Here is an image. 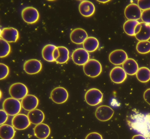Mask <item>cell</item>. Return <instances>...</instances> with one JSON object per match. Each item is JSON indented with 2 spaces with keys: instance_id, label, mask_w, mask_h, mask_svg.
Instances as JSON below:
<instances>
[{
  "instance_id": "6da1fadb",
  "label": "cell",
  "mask_w": 150,
  "mask_h": 139,
  "mask_svg": "<svg viewBox=\"0 0 150 139\" xmlns=\"http://www.w3.org/2000/svg\"><path fill=\"white\" fill-rule=\"evenodd\" d=\"M127 121L132 128L150 139V115L135 112L130 116Z\"/></svg>"
},
{
  "instance_id": "7a4b0ae2",
  "label": "cell",
  "mask_w": 150,
  "mask_h": 139,
  "mask_svg": "<svg viewBox=\"0 0 150 139\" xmlns=\"http://www.w3.org/2000/svg\"><path fill=\"white\" fill-rule=\"evenodd\" d=\"M3 110L8 115L15 116L19 114L22 107L21 103L18 99L12 97L5 99L3 102Z\"/></svg>"
},
{
  "instance_id": "3957f363",
  "label": "cell",
  "mask_w": 150,
  "mask_h": 139,
  "mask_svg": "<svg viewBox=\"0 0 150 139\" xmlns=\"http://www.w3.org/2000/svg\"><path fill=\"white\" fill-rule=\"evenodd\" d=\"M83 70L85 74L91 78H95L99 76L102 71V67L100 63L98 60L91 59L83 66Z\"/></svg>"
},
{
  "instance_id": "277c9868",
  "label": "cell",
  "mask_w": 150,
  "mask_h": 139,
  "mask_svg": "<svg viewBox=\"0 0 150 139\" xmlns=\"http://www.w3.org/2000/svg\"><path fill=\"white\" fill-rule=\"evenodd\" d=\"M9 92L11 97L18 99H22L28 93L27 86L23 83H16L10 86Z\"/></svg>"
},
{
  "instance_id": "5b68a950",
  "label": "cell",
  "mask_w": 150,
  "mask_h": 139,
  "mask_svg": "<svg viewBox=\"0 0 150 139\" xmlns=\"http://www.w3.org/2000/svg\"><path fill=\"white\" fill-rule=\"evenodd\" d=\"M103 97V94L100 90L96 88H92L86 92L85 95V99L88 104L95 106L102 102Z\"/></svg>"
},
{
  "instance_id": "8992f818",
  "label": "cell",
  "mask_w": 150,
  "mask_h": 139,
  "mask_svg": "<svg viewBox=\"0 0 150 139\" xmlns=\"http://www.w3.org/2000/svg\"><path fill=\"white\" fill-rule=\"evenodd\" d=\"M21 16L23 20L29 24L36 23L39 18V13L38 10L32 6L24 8L21 11Z\"/></svg>"
},
{
  "instance_id": "52a82bcc",
  "label": "cell",
  "mask_w": 150,
  "mask_h": 139,
  "mask_svg": "<svg viewBox=\"0 0 150 139\" xmlns=\"http://www.w3.org/2000/svg\"><path fill=\"white\" fill-rule=\"evenodd\" d=\"M50 97L55 103L62 104L65 102L69 97L68 91L64 88L59 87L54 88L51 92Z\"/></svg>"
},
{
  "instance_id": "ba28073f",
  "label": "cell",
  "mask_w": 150,
  "mask_h": 139,
  "mask_svg": "<svg viewBox=\"0 0 150 139\" xmlns=\"http://www.w3.org/2000/svg\"><path fill=\"white\" fill-rule=\"evenodd\" d=\"M71 56L74 63L79 66L84 65L89 60L88 52L83 48H79L74 50Z\"/></svg>"
},
{
  "instance_id": "9c48e42d",
  "label": "cell",
  "mask_w": 150,
  "mask_h": 139,
  "mask_svg": "<svg viewBox=\"0 0 150 139\" xmlns=\"http://www.w3.org/2000/svg\"><path fill=\"white\" fill-rule=\"evenodd\" d=\"M114 113V110L110 107L103 105L97 108L95 112V115L99 120L106 121L109 120L112 118Z\"/></svg>"
},
{
  "instance_id": "30bf717a",
  "label": "cell",
  "mask_w": 150,
  "mask_h": 139,
  "mask_svg": "<svg viewBox=\"0 0 150 139\" xmlns=\"http://www.w3.org/2000/svg\"><path fill=\"white\" fill-rule=\"evenodd\" d=\"M27 115L19 114L15 116L12 120L13 126L18 130H23L27 128L30 125Z\"/></svg>"
},
{
  "instance_id": "8fae6325",
  "label": "cell",
  "mask_w": 150,
  "mask_h": 139,
  "mask_svg": "<svg viewBox=\"0 0 150 139\" xmlns=\"http://www.w3.org/2000/svg\"><path fill=\"white\" fill-rule=\"evenodd\" d=\"M0 38L8 43L15 42L19 38V32L15 28H5L1 30Z\"/></svg>"
},
{
  "instance_id": "7c38bea8",
  "label": "cell",
  "mask_w": 150,
  "mask_h": 139,
  "mask_svg": "<svg viewBox=\"0 0 150 139\" xmlns=\"http://www.w3.org/2000/svg\"><path fill=\"white\" fill-rule=\"evenodd\" d=\"M42 65L41 62L35 59L25 61L23 64V69L27 74L33 75L39 73L41 70Z\"/></svg>"
},
{
  "instance_id": "4fadbf2b",
  "label": "cell",
  "mask_w": 150,
  "mask_h": 139,
  "mask_svg": "<svg viewBox=\"0 0 150 139\" xmlns=\"http://www.w3.org/2000/svg\"><path fill=\"white\" fill-rule=\"evenodd\" d=\"M142 12L137 5L132 3L128 5L124 11L125 17L128 20H136L141 18Z\"/></svg>"
},
{
  "instance_id": "5bb4252c",
  "label": "cell",
  "mask_w": 150,
  "mask_h": 139,
  "mask_svg": "<svg viewBox=\"0 0 150 139\" xmlns=\"http://www.w3.org/2000/svg\"><path fill=\"white\" fill-rule=\"evenodd\" d=\"M110 61L115 65L122 64L128 59L126 52L122 49H118L111 52L109 55Z\"/></svg>"
},
{
  "instance_id": "9a60e30c",
  "label": "cell",
  "mask_w": 150,
  "mask_h": 139,
  "mask_svg": "<svg viewBox=\"0 0 150 139\" xmlns=\"http://www.w3.org/2000/svg\"><path fill=\"white\" fill-rule=\"evenodd\" d=\"M110 76L112 82L120 84L124 82L127 77L126 73L123 68L120 66H116L111 71Z\"/></svg>"
},
{
  "instance_id": "2e32d148",
  "label": "cell",
  "mask_w": 150,
  "mask_h": 139,
  "mask_svg": "<svg viewBox=\"0 0 150 139\" xmlns=\"http://www.w3.org/2000/svg\"><path fill=\"white\" fill-rule=\"evenodd\" d=\"M39 99L35 95H27L21 99L22 107L25 110L31 111L36 109L39 104Z\"/></svg>"
},
{
  "instance_id": "e0dca14e",
  "label": "cell",
  "mask_w": 150,
  "mask_h": 139,
  "mask_svg": "<svg viewBox=\"0 0 150 139\" xmlns=\"http://www.w3.org/2000/svg\"><path fill=\"white\" fill-rule=\"evenodd\" d=\"M88 37V35L86 31L80 28L74 29L70 34L71 41L76 44H83Z\"/></svg>"
},
{
  "instance_id": "ac0fdd59",
  "label": "cell",
  "mask_w": 150,
  "mask_h": 139,
  "mask_svg": "<svg viewBox=\"0 0 150 139\" xmlns=\"http://www.w3.org/2000/svg\"><path fill=\"white\" fill-rule=\"evenodd\" d=\"M79 9L81 14L86 17L92 16L95 11L94 4L91 1L87 0L82 1L79 5Z\"/></svg>"
},
{
  "instance_id": "d6986e66",
  "label": "cell",
  "mask_w": 150,
  "mask_h": 139,
  "mask_svg": "<svg viewBox=\"0 0 150 139\" xmlns=\"http://www.w3.org/2000/svg\"><path fill=\"white\" fill-rule=\"evenodd\" d=\"M34 135L39 139H46L50 133V129L47 124L41 123L36 125L34 129Z\"/></svg>"
},
{
  "instance_id": "ffe728a7",
  "label": "cell",
  "mask_w": 150,
  "mask_h": 139,
  "mask_svg": "<svg viewBox=\"0 0 150 139\" xmlns=\"http://www.w3.org/2000/svg\"><path fill=\"white\" fill-rule=\"evenodd\" d=\"M27 116L31 123L36 125L42 123L45 117L43 112L36 109L29 111Z\"/></svg>"
},
{
  "instance_id": "44dd1931",
  "label": "cell",
  "mask_w": 150,
  "mask_h": 139,
  "mask_svg": "<svg viewBox=\"0 0 150 139\" xmlns=\"http://www.w3.org/2000/svg\"><path fill=\"white\" fill-rule=\"evenodd\" d=\"M122 68L127 74L134 75L136 74L139 66L137 62L132 58H128L122 64Z\"/></svg>"
},
{
  "instance_id": "7402d4cb",
  "label": "cell",
  "mask_w": 150,
  "mask_h": 139,
  "mask_svg": "<svg viewBox=\"0 0 150 139\" xmlns=\"http://www.w3.org/2000/svg\"><path fill=\"white\" fill-rule=\"evenodd\" d=\"M57 47L52 44H47L43 48L42 54L43 58L45 61L49 62L55 61L54 54V50Z\"/></svg>"
},
{
  "instance_id": "603a6c76",
  "label": "cell",
  "mask_w": 150,
  "mask_h": 139,
  "mask_svg": "<svg viewBox=\"0 0 150 139\" xmlns=\"http://www.w3.org/2000/svg\"><path fill=\"white\" fill-rule=\"evenodd\" d=\"M141 28L139 32L135 36L139 41H148L150 39V25L143 22L140 23Z\"/></svg>"
},
{
  "instance_id": "cb8c5ba5",
  "label": "cell",
  "mask_w": 150,
  "mask_h": 139,
  "mask_svg": "<svg viewBox=\"0 0 150 139\" xmlns=\"http://www.w3.org/2000/svg\"><path fill=\"white\" fill-rule=\"evenodd\" d=\"M14 127L11 126L3 124L0 126V136L2 139H12L15 135Z\"/></svg>"
},
{
  "instance_id": "d4e9b609",
  "label": "cell",
  "mask_w": 150,
  "mask_h": 139,
  "mask_svg": "<svg viewBox=\"0 0 150 139\" xmlns=\"http://www.w3.org/2000/svg\"><path fill=\"white\" fill-rule=\"evenodd\" d=\"M99 46V42L98 40L93 37H88L83 43V48L89 52L95 51Z\"/></svg>"
},
{
  "instance_id": "484cf974",
  "label": "cell",
  "mask_w": 150,
  "mask_h": 139,
  "mask_svg": "<svg viewBox=\"0 0 150 139\" xmlns=\"http://www.w3.org/2000/svg\"><path fill=\"white\" fill-rule=\"evenodd\" d=\"M140 23L136 20H128L124 24L123 30L127 34L131 36H135V32L137 25Z\"/></svg>"
},
{
  "instance_id": "4316f807",
  "label": "cell",
  "mask_w": 150,
  "mask_h": 139,
  "mask_svg": "<svg viewBox=\"0 0 150 139\" xmlns=\"http://www.w3.org/2000/svg\"><path fill=\"white\" fill-rule=\"evenodd\" d=\"M136 75L137 78L140 82H147L150 80V70L146 67H141L139 68Z\"/></svg>"
},
{
  "instance_id": "83f0119b",
  "label": "cell",
  "mask_w": 150,
  "mask_h": 139,
  "mask_svg": "<svg viewBox=\"0 0 150 139\" xmlns=\"http://www.w3.org/2000/svg\"><path fill=\"white\" fill-rule=\"evenodd\" d=\"M59 52V56L56 60L57 64H63L67 62L69 58V52L66 47L63 46L57 47Z\"/></svg>"
},
{
  "instance_id": "f1b7e54d",
  "label": "cell",
  "mask_w": 150,
  "mask_h": 139,
  "mask_svg": "<svg viewBox=\"0 0 150 139\" xmlns=\"http://www.w3.org/2000/svg\"><path fill=\"white\" fill-rule=\"evenodd\" d=\"M0 57L1 58L6 57L11 52V46L8 42L1 38L0 39Z\"/></svg>"
},
{
  "instance_id": "f546056e",
  "label": "cell",
  "mask_w": 150,
  "mask_h": 139,
  "mask_svg": "<svg viewBox=\"0 0 150 139\" xmlns=\"http://www.w3.org/2000/svg\"><path fill=\"white\" fill-rule=\"evenodd\" d=\"M136 49L139 53L146 54L150 52V41H139L136 45Z\"/></svg>"
},
{
  "instance_id": "4dcf8cb0",
  "label": "cell",
  "mask_w": 150,
  "mask_h": 139,
  "mask_svg": "<svg viewBox=\"0 0 150 139\" xmlns=\"http://www.w3.org/2000/svg\"><path fill=\"white\" fill-rule=\"evenodd\" d=\"M1 80L5 78L8 76L9 72V68L6 65L2 63L0 64Z\"/></svg>"
},
{
  "instance_id": "1f68e13d",
  "label": "cell",
  "mask_w": 150,
  "mask_h": 139,
  "mask_svg": "<svg viewBox=\"0 0 150 139\" xmlns=\"http://www.w3.org/2000/svg\"><path fill=\"white\" fill-rule=\"evenodd\" d=\"M137 5L143 11L150 9V0H139Z\"/></svg>"
},
{
  "instance_id": "d6a6232c",
  "label": "cell",
  "mask_w": 150,
  "mask_h": 139,
  "mask_svg": "<svg viewBox=\"0 0 150 139\" xmlns=\"http://www.w3.org/2000/svg\"><path fill=\"white\" fill-rule=\"evenodd\" d=\"M141 19L143 22L150 24V9L143 11L142 13Z\"/></svg>"
},
{
  "instance_id": "836d02e7",
  "label": "cell",
  "mask_w": 150,
  "mask_h": 139,
  "mask_svg": "<svg viewBox=\"0 0 150 139\" xmlns=\"http://www.w3.org/2000/svg\"><path fill=\"white\" fill-rule=\"evenodd\" d=\"M85 139H103L102 136L96 132H92L88 134Z\"/></svg>"
},
{
  "instance_id": "e575fe53",
  "label": "cell",
  "mask_w": 150,
  "mask_h": 139,
  "mask_svg": "<svg viewBox=\"0 0 150 139\" xmlns=\"http://www.w3.org/2000/svg\"><path fill=\"white\" fill-rule=\"evenodd\" d=\"M0 124L1 125L7 121L8 119V114L3 109H0Z\"/></svg>"
},
{
  "instance_id": "d590c367",
  "label": "cell",
  "mask_w": 150,
  "mask_h": 139,
  "mask_svg": "<svg viewBox=\"0 0 150 139\" xmlns=\"http://www.w3.org/2000/svg\"><path fill=\"white\" fill-rule=\"evenodd\" d=\"M144 98L145 101L150 105V88L147 89L145 91Z\"/></svg>"
},
{
  "instance_id": "8d00e7d4",
  "label": "cell",
  "mask_w": 150,
  "mask_h": 139,
  "mask_svg": "<svg viewBox=\"0 0 150 139\" xmlns=\"http://www.w3.org/2000/svg\"><path fill=\"white\" fill-rule=\"evenodd\" d=\"M132 139H147V138L142 134H138L134 135Z\"/></svg>"
},
{
  "instance_id": "74e56055",
  "label": "cell",
  "mask_w": 150,
  "mask_h": 139,
  "mask_svg": "<svg viewBox=\"0 0 150 139\" xmlns=\"http://www.w3.org/2000/svg\"><path fill=\"white\" fill-rule=\"evenodd\" d=\"M97 1H98L100 2V3H107L108 2H109V1H110V0H97Z\"/></svg>"
},
{
  "instance_id": "f35d334b",
  "label": "cell",
  "mask_w": 150,
  "mask_h": 139,
  "mask_svg": "<svg viewBox=\"0 0 150 139\" xmlns=\"http://www.w3.org/2000/svg\"><path fill=\"white\" fill-rule=\"evenodd\" d=\"M1 94H2L1 92V91L0 90V98H1Z\"/></svg>"
}]
</instances>
